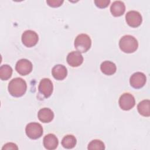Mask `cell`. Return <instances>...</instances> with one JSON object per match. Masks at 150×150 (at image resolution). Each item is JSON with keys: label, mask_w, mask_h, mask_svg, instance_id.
Masks as SVG:
<instances>
[{"label": "cell", "mask_w": 150, "mask_h": 150, "mask_svg": "<svg viewBox=\"0 0 150 150\" xmlns=\"http://www.w3.org/2000/svg\"><path fill=\"white\" fill-rule=\"evenodd\" d=\"M125 20L127 24L132 28L139 26L142 21V18L139 12L136 11H130L125 15Z\"/></svg>", "instance_id": "52a82bcc"}, {"label": "cell", "mask_w": 150, "mask_h": 150, "mask_svg": "<svg viewBox=\"0 0 150 150\" xmlns=\"http://www.w3.org/2000/svg\"><path fill=\"white\" fill-rule=\"evenodd\" d=\"M76 138L73 135H67L62 140V146L67 149H71L76 145Z\"/></svg>", "instance_id": "ac0fdd59"}, {"label": "cell", "mask_w": 150, "mask_h": 150, "mask_svg": "<svg viewBox=\"0 0 150 150\" xmlns=\"http://www.w3.org/2000/svg\"><path fill=\"white\" fill-rule=\"evenodd\" d=\"M43 131L42 125L38 122H30L25 128L27 136L33 139L39 138L43 134Z\"/></svg>", "instance_id": "277c9868"}, {"label": "cell", "mask_w": 150, "mask_h": 150, "mask_svg": "<svg viewBox=\"0 0 150 150\" xmlns=\"http://www.w3.org/2000/svg\"><path fill=\"white\" fill-rule=\"evenodd\" d=\"M100 69L102 73L105 75L110 76L114 74L117 70V67L115 63L111 61H104L100 66Z\"/></svg>", "instance_id": "2e32d148"}, {"label": "cell", "mask_w": 150, "mask_h": 150, "mask_svg": "<svg viewBox=\"0 0 150 150\" xmlns=\"http://www.w3.org/2000/svg\"><path fill=\"white\" fill-rule=\"evenodd\" d=\"M125 11V6L123 2L115 1L112 2L110 6L111 14L114 16H120L124 14Z\"/></svg>", "instance_id": "9a60e30c"}, {"label": "cell", "mask_w": 150, "mask_h": 150, "mask_svg": "<svg viewBox=\"0 0 150 150\" xmlns=\"http://www.w3.org/2000/svg\"><path fill=\"white\" fill-rule=\"evenodd\" d=\"M9 94L15 97L22 96L26 92L27 85L26 81L20 77L14 78L11 80L8 84Z\"/></svg>", "instance_id": "6da1fadb"}, {"label": "cell", "mask_w": 150, "mask_h": 150, "mask_svg": "<svg viewBox=\"0 0 150 150\" xmlns=\"http://www.w3.org/2000/svg\"><path fill=\"white\" fill-rule=\"evenodd\" d=\"M150 101L149 100H144L139 103L137 106L138 112L144 117L150 115Z\"/></svg>", "instance_id": "e0dca14e"}, {"label": "cell", "mask_w": 150, "mask_h": 150, "mask_svg": "<svg viewBox=\"0 0 150 150\" xmlns=\"http://www.w3.org/2000/svg\"><path fill=\"white\" fill-rule=\"evenodd\" d=\"M48 5L52 7H59L63 3V1L61 0H49L46 1Z\"/></svg>", "instance_id": "7402d4cb"}, {"label": "cell", "mask_w": 150, "mask_h": 150, "mask_svg": "<svg viewBox=\"0 0 150 150\" xmlns=\"http://www.w3.org/2000/svg\"><path fill=\"white\" fill-rule=\"evenodd\" d=\"M43 143L46 149L53 150L57 147L59 141L55 135L53 134H49L43 138Z\"/></svg>", "instance_id": "7c38bea8"}, {"label": "cell", "mask_w": 150, "mask_h": 150, "mask_svg": "<svg viewBox=\"0 0 150 150\" xmlns=\"http://www.w3.org/2000/svg\"><path fill=\"white\" fill-rule=\"evenodd\" d=\"M96 5L100 8H104L108 6L110 3V0H96L94 1Z\"/></svg>", "instance_id": "44dd1931"}, {"label": "cell", "mask_w": 150, "mask_h": 150, "mask_svg": "<svg viewBox=\"0 0 150 150\" xmlns=\"http://www.w3.org/2000/svg\"><path fill=\"white\" fill-rule=\"evenodd\" d=\"M18 148L17 145L12 142H9L4 145L2 148V149H18Z\"/></svg>", "instance_id": "603a6c76"}, {"label": "cell", "mask_w": 150, "mask_h": 150, "mask_svg": "<svg viewBox=\"0 0 150 150\" xmlns=\"http://www.w3.org/2000/svg\"><path fill=\"white\" fill-rule=\"evenodd\" d=\"M120 49L127 53H131L137 50L138 47V43L135 38L131 35H124L119 41Z\"/></svg>", "instance_id": "7a4b0ae2"}, {"label": "cell", "mask_w": 150, "mask_h": 150, "mask_svg": "<svg viewBox=\"0 0 150 150\" xmlns=\"http://www.w3.org/2000/svg\"><path fill=\"white\" fill-rule=\"evenodd\" d=\"M38 89L40 94H43L45 98H48L53 93V83L49 79L44 78L40 80Z\"/></svg>", "instance_id": "9c48e42d"}, {"label": "cell", "mask_w": 150, "mask_h": 150, "mask_svg": "<svg viewBox=\"0 0 150 150\" xmlns=\"http://www.w3.org/2000/svg\"><path fill=\"white\" fill-rule=\"evenodd\" d=\"M33 68L32 63L28 59H22L18 60L15 66L16 71L22 76H26L29 74Z\"/></svg>", "instance_id": "ba28073f"}, {"label": "cell", "mask_w": 150, "mask_h": 150, "mask_svg": "<svg viewBox=\"0 0 150 150\" xmlns=\"http://www.w3.org/2000/svg\"><path fill=\"white\" fill-rule=\"evenodd\" d=\"M146 76L142 72H136L131 75L129 79L130 85L135 88L142 87L146 83Z\"/></svg>", "instance_id": "30bf717a"}, {"label": "cell", "mask_w": 150, "mask_h": 150, "mask_svg": "<svg viewBox=\"0 0 150 150\" xmlns=\"http://www.w3.org/2000/svg\"><path fill=\"white\" fill-rule=\"evenodd\" d=\"M87 148L89 150H103L105 149V145L101 141L98 139H94L88 144Z\"/></svg>", "instance_id": "ffe728a7"}, {"label": "cell", "mask_w": 150, "mask_h": 150, "mask_svg": "<svg viewBox=\"0 0 150 150\" xmlns=\"http://www.w3.org/2000/svg\"><path fill=\"white\" fill-rule=\"evenodd\" d=\"M118 103L121 109L127 111L132 109L134 107L135 100L134 97L131 94L125 93L120 96Z\"/></svg>", "instance_id": "8992f818"}, {"label": "cell", "mask_w": 150, "mask_h": 150, "mask_svg": "<svg viewBox=\"0 0 150 150\" xmlns=\"http://www.w3.org/2000/svg\"><path fill=\"white\" fill-rule=\"evenodd\" d=\"M12 74V67L8 64H3L0 67V78L2 80H7Z\"/></svg>", "instance_id": "d6986e66"}, {"label": "cell", "mask_w": 150, "mask_h": 150, "mask_svg": "<svg viewBox=\"0 0 150 150\" xmlns=\"http://www.w3.org/2000/svg\"><path fill=\"white\" fill-rule=\"evenodd\" d=\"M74 45L78 52L85 53L90 49L91 46V40L87 34L81 33L76 38Z\"/></svg>", "instance_id": "3957f363"}, {"label": "cell", "mask_w": 150, "mask_h": 150, "mask_svg": "<svg viewBox=\"0 0 150 150\" xmlns=\"http://www.w3.org/2000/svg\"><path fill=\"white\" fill-rule=\"evenodd\" d=\"M39 120L44 123H47L52 121L54 118V113L49 108H43L40 109L38 114Z\"/></svg>", "instance_id": "5bb4252c"}, {"label": "cell", "mask_w": 150, "mask_h": 150, "mask_svg": "<svg viewBox=\"0 0 150 150\" xmlns=\"http://www.w3.org/2000/svg\"><path fill=\"white\" fill-rule=\"evenodd\" d=\"M67 62L71 67H75L80 66L83 62V57L80 52L72 51L67 56Z\"/></svg>", "instance_id": "8fae6325"}, {"label": "cell", "mask_w": 150, "mask_h": 150, "mask_svg": "<svg viewBox=\"0 0 150 150\" xmlns=\"http://www.w3.org/2000/svg\"><path fill=\"white\" fill-rule=\"evenodd\" d=\"M38 40V35L32 30H25L22 35V42L25 46L28 47H31L36 45Z\"/></svg>", "instance_id": "5b68a950"}, {"label": "cell", "mask_w": 150, "mask_h": 150, "mask_svg": "<svg viewBox=\"0 0 150 150\" xmlns=\"http://www.w3.org/2000/svg\"><path fill=\"white\" fill-rule=\"evenodd\" d=\"M52 73L53 77L57 80H62L67 74L66 67L62 64L55 65L52 70Z\"/></svg>", "instance_id": "4fadbf2b"}]
</instances>
